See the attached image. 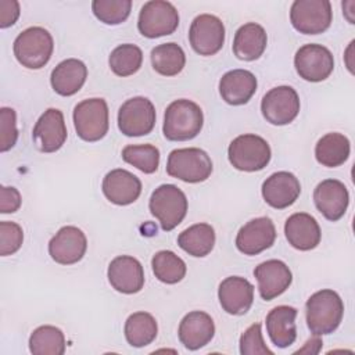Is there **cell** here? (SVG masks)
<instances>
[{
    "label": "cell",
    "mask_w": 355,
    "mask_h": 355,
    "mask_svg": "<svg viewBox=\"0 0 355 355\" xmlns=\"http://www.w3.org/2000/svg\"><path fill=\"white\" fill-rule=\"evenodd\" d=\"M343 315V300L330 288L313 293L305 304L306 324L311 333L315 336L333 333L340 326Z\"/></svg>",
    "instance_id": "cell-1"
},
{
    "label": "cell",
    "mask_w": 355,
    "mask_h": 355,
    "mask_svg": "<svg viewBox=\"0 0 355 355\" xmlns=\"http://www.w3.org/2000/svg\"><path fill=\"white\" fill-rule=\"evenodd\" d=\"M204 115L198 104L180 98L171 103L164 115V136L171 141H186L194 139L202 129Z\"/></svg>",
    "instance_id": "cell-2"
},
{
    "label": "cell",
    "mask_w": 355,
    "mask_h": 355,
    "mask_svg": "<svg viewBox=\"0 0 355 355\" xmlns=\"http://www.w3.org/2000/svg\"><path fill=\"white\" fill-rule=\"evenodd\" d=\"M12 50L17 61L22 67L40 69L51 58L54 50L53 36L42 26H31L15 37Z\"/></svg>",
    "instance_id": "cell-3"
},
{
    "label": "cell",
    "mask_w": 355,
    "mask_h": 355,
    "mask_svg": "<svg viewBox=\"0 0 355 355\" xmlns=\"http://www.w3.org/2000/svg\"><path fill=\"white\" fill-rule=\"evenodd\" d=\"M166 172L186 183H200L211 176L212 161L201 148H176L168 155Z\"/></svg>",
    "instance_id": "cell-4"
},
{
    "label": "cell",
    "mask_w": 355,
    "mask_h": 355,
    "mask_svg": "<svg viewBox=\"0 0 355 355\" xmlns=\"http://www.w3.org/2000/svg\"><path fill=\"white\" fill-rule=\"evenodd\" d=\"M227 157L233 168L243 172H257L269 164L272 151L263 137L247 133L232 140L227 148Z\"/></svg>",
    "instance_id": "cell-5"
},
{
    "label": "cell",
    "mask_w": 355,
    "mask_h": 355,
    "mask_svg": "<svg viewBox=\"0 0 355 355\" xmlns=\"http://www.w3.org/2000/svg\"><path fill=\"white\" fill-rule=\"evenodd\" d=\"M186 194L175 184L158 186L148 201V208L153 216L158 219L162 230L175 229L187 214Z\"/></svg>",
    "instance_id": "cell-6"
},
{
    "label": "cell",
    "mask_w": 355,
    "mask_h": 355,
    "mask_svg": "<svg viewBox=\"0 0 355 355\" xmlns=\"http://www.w3.org/2000/svg\"><path fill=\"white\" fill-rule=\"evenodd\" d=\"M73 125L76 135L85 141L101 140L110 128L108 105L104 98H87L73 108Z\"/></svg>",
    "instance_id": "cell-7"
},
{
    "label": "cell",
    "mask_w": 355,
    "mask_h": 355,
    "mask_svg": "<svg viewBox=\"0 0 355 355\" xmlns=\"http://www.w3.org/2000/svg\"><path fill=\"white\" fill-rule=\"evenodd\" d=\"M179 26V12L175 6L164 0L147 1L137 19L139 32L148 37L155 39L166 35H172Z\"/></svg>",
    "instance_id": "cell-8"
},
{
    "label": "cell",
    "mask_w": 355,
    "mask_h": 355,
    "mask_svg": "<svg viewBox=\"0 0 355 355\" xmlns=\"http://www.w3.org/2000/svg\"><path fill=\"white\" fill-rule=\"evenodd\" d=\"M333 19L329 0H295L290 8V21L304 35H318L329 29Z\"/></svg>",
    "instance_id": "cell-9"
},
{
    "label": "cell",
    "mask_w": 355,
    "mask_h": 355,
    "mask_svg": "<svg viewBox=\"0 0 355 355\" xmlns=\"http://www.w3.org/2000/svg\"><path fill=\"white\" fill-rule=\"evenodd\" d=\"M154 104L141 96L126 100L118 111V128L129 137L148 135L155 125Z\"/></svg>",
    "instance_id": "cell-10"
},
{
    "label": "cell",
    "mask_w": 355,
    "mask_h": 355,
    "mask_svg": "<svg viewBox=\"0 0 355 355\" xmlns=\"http://www.w3.org/2000/svg\"><path fill=\"white\" fill-rule=\"evenodd\" d=\"M294 67L300 78L308 82H322L334 69V58L330 50L322 44H304L294 55Z\"/></svg>",
    "instance_id": "cell-11"
},
{
    "label": "cell",
    "mask_w": 355,
    "mask_h": 355,
    "mask_svg": "<svg viewBox=\"0 0 355 355\" xmlns=\"http://www.w3.org/2000/svg\"><path fill=\"white\" fill-rule=\"evenodd\" d=\"M263 118L277 126L293 122L300 112V97L291 86H277L270 89L261 101Z\"/></svg>",
    "instance_id": "cell-12"
},
{
    "label": "cell",
    "mask_w": 355,
    "mask_h": 355,
    "mask_svg": "<svg viewBox=\"0 0 355 355\" xmlns=\"http://www.w3.org/2000/svg\"><path fill=\"white\" fill-rule=\"evenodd\" d=\"M189 40L200 55H214L225 43V25L212 14L197 15L190 25Z\"/></svg>",
    "instance_id": "cell-13"
},
{
    "label": "cell",
    "mask_w": 355,
    "mask_h": 355,
    "mask_svg": "<svg viewBox=\"0 0 355 355\" xmlns=\"http://www.w3.org/2000/svg\"><path fill=\"white\" fill-rule=\"evenodd\" d=\"M87 248L85 233L76 226L61 227L49 243V254L60 265H73L79 262Z\"/></svg>",
    "instance_id": "cell-14"
},
{
    "label": "cell",
    "mask_w": 355,
    "mask_h": 355,
    "mask_svg": "<svg viewBox=\"0 0 355 355\" xmlns=\"http://www.w3.org/2000/svg\"><path fill=\"white\" fill-rule=\"evenodd\" d=\"M32 139L42 153H55L67 140V126L64 115L57 108L46 110L37 119Z\"/></svg>",
    "instance_id": "cell-15"
},
{
    "label": "cell",
    "mask_w": 355,
    "mask_h": 355,
    "mask_svg": "<svg viewBox=\"0 0 355 355\" xmlns=\"http://www.w3.org/2000/svg\"><path fill=\"white\" fill-rule=\"evenodd\" d=\"M276 227L270 218L259 216L248 220L237 233L236 247L244 255H257L273 245Z\"/></svg>",
    "instance_id": "cell-16"
},
{
    "label": "cell",
    "mask_w": 355,
    "mask_h": 355,
    "mask_svg": "<svg viewBox=\"0 0 355 355\" xmlns=\"http://www.w3.org/2000/svg\"><path fill=\"white\" fill-rule=\"evenodd\" d=\"M313 201L318 211L331 222L341 219L349 204V194L345 184L337 179L322 180L315 191Z\"/></svg>",
    "instance_id": "cell-17"
},
{
    "label": "cell",
    "mask_w": 355,
    "mask_h": 355,
    "mask_svg": "<svg viewBox=\"0 0 355 355\" xmlns=\"http://www.w3.org/2000/svg\"><path fill=\"white\" fill-rule=\"evenodd\" d=\"M254 276L258 282L259 294L265 301L283 294L293 282L291 270L280 259H269L259 263L254 269Z\"/></svg>",
    "instance_id": "cell-18"
},
{
    "label": "cell",
    "mask_w": 355,
    "mask_h": 355,
    "mask_svg": "<svg viewBox=\"0 0 355 355\" xmlns=\"http://www.w3.org/2000/svg\"><path fill=\"white\" fill-rule=\"evenodd\" d=\"M108 282L122 294L139 293L144 286V270L141 263L129 255H119L108 265Z\"/></svg>",
    "instance_id": "cell-19"
},
{
    "label": "cell",
    "mask_w": 355,
    "mask_h": 355,
    "mask_svg": "<svg viewBox=\"0 0 355 355\" xmlns=\"http://www.w3.org/2000/svg\"><path fill=\"white\" fill-rule=\"evenodd\" d=\"M301 193L300 180L287 171L272 173L262 184V197L268 205L284 209L293 205Z\"/></svg>",
    "instance_id": "cell-20"
},
{
    "label": "cell",
    "mask_w": 355,
    "mask_h": 355,
    "mask_svg": "<svg viewBox=\"0 0 355 355\" xmlns=\"http://www.w3.org/2000/svg\"><path fill=\"white\" fill-rule=\"evenodd\" d=\"M103 193L108 201L116 205L135 202L141 193L140 179L126 169H112L103 179Z\"/></svg>",
    "instance_id": "cell-21"
},
{
    "label": "cell",
    "mask_w": 355,
    "mask_h": 355,
    "mask_svg": "<svg viewBox=\"0 0 355 355\" xmlns=\"http://www.w3.org/2000/svg\"><path fill=\"white\" fill-rule=\"evenodd\" d=\"M215 334L212 318L202 311H191L180 320L178 336L180 343L190 351L205 347Z\"/></svg>",
    "instance_id": "cell-22"
},
{
    "label": "cell",
    "mask_w": 355,
    "mask_h": 355,
    "mask_svg": "<svg viewBox=\"0 0 355 355\" xmlns=\"http://www.w3.org/2000/svg\"><path fill=\"white\" fill-rule=\"evenodd\" d=\"M284 234L291 247L300 251H309L319 245L322 232L316 219L306 212H297L287 218Z\"/></svg>",
    "instance_id": "cell-23"
},
{
    "label": "cell",
    "mask_w": 355,
    "mask_h": 355,
    "mask_svg": "<svg viewBox=\"0 0 355 355\" xmlns=\"http://www.w3.org/2000/svg\"><path fill=\"white\" fill-rule=\"evenodd\" d=\"M220 306L230 315H244L254 301V286L244 277L229 276L219 284Z\"/></svg>",
    "instance_id": "cell-24"
},
{
    "label": "cell",
    "mask_w": 355,
    "mask_h": 355,
    "mask_svg": "<svg viewBox=\"0 0 355 355\" xmlns=\"http://www.w3.org/2000/svg\"><path fill=\"white\" fill-rule=\"evenodd\" d=\"M257 78L247 69L226 72L219 80V93L223 101L230 105H243L257 92Z\"/></svg>",
    "instance_id": "cell-25"
},
{
    "label": "cell",
    "mask_w": 355,
    "mask_h": 355,
    "mask_svg": "<svg viewBox=\"0 0 355 355\" xmlns=\"http://www.w3.org/2000/svg\"><path fill=\"white\" fill-rule=\"evenodd\" d=\"M297 309L288 305L275 306L266 315V331L270 341L279 348L290 347L297 338Z\"/></svg>",
    "instance_id": "cell-26"
},
{
    "label": "cell",
    "mask_w": 355,
    "mask_h": 355,
    "mask_svg": "<svg viewBox=\"0 0 355 355\" xmlns=\"http://www.w3.org/2000/svg\"><path fill=\"white\" fill-rule=\"evenodd\" d=\"M86 78L87 68L85 62L78 58H67L51 71L50 82L55 93L68 97L82 89Z\"/></svg>",
    "instance_id": "cell-27"
},
{
    "label": "cell",
    "mask_w": 355,
    "mask_h": 355,
    "mask_svg": "<svg viewBox=\"0 0 355 355\" xmlns=\"http://www.w3.org/2000/svg\"><path fill=\"white\" fill-rule=\"evenodd\" d=\"M268 43V36L265 29L255 22H248L241 25L236 33L233 40V53L239 60L243 61H254L258 60Z\"/></svg>",
    "instance_id": "cell-28"
},
{
    "label": "cell",
    "mask_w": 355,
    "mask_h": 355,
    "mask_svg": "<svg viewBox=\"0 0 355 355\" xmlns=\"http://www.w3.org/2000/svg\"><path fill=\"white\" fill-rule=\"evenodd\" d=\"M349 140L343 133H327L320 137L315 146L316 161L327 168L343 165L349 157Z\"/></svg>",
    "instance_id": "cell-29"
},
{
    "label": "cell",
    "mask_w": 355,
    "mask_h": 355,
    "mask_svg": "<svg viewBox=\"0 0 355 355\" xmlns=\"http://www.w3.org/2000/svg\"><path fill=\"white\" fill-rule=\"evenodd\" d=\"M178 244L191 257H205L215 245V230L208 223H196L178 236Z\"/></svg>",
    "instance_id": "cell-30"
},
{
    "label": "cell",
    "mask_w": 355,
    "mask_h": 355,
    "mask_svg": "<svg viewBox=\"0 0 355 355\" xmlns=\"http://www.w3.org/2000/svg\"><path fill=\"white\" fill-rule=\"evenodd\" d=\"M158 333L155 318L148 312H135L125 322V337L128 344L141 348L151 344Z\"/></svg>",
    "instance_id": "cell-31"
},
{
    "label": "cell",
    "mask_w": 355,
    "mask_h": 355,
    "mask_svg": "<svg viewBox=\"0 0 355 355\" xmlns=\"http://www.w3.org/2000/svg\"><path fill=\"white\" fill-rule=\"evenodd\" d=\"M151 64L155 72L164 76H175L184 68L186 55L183 49L171 42L155 46L151 50Z\"/></svg>",
    "instance_id": "cell-32"
},
{
    "label": "cell",
    "mask_w": 355,
    "mask_h": 355,
    "mask_svg": "<svg viewBox=\"0 0 355 355\" xmlns=\"http://www.w3.org/2000/svg\"><path fill=\"white\" fill-rule=\"evenodd\" d=\"M65 347L64 333L55 326H39L29 337V351L33 355H62Z\"/></svg>",
    "instance_id": "cell-33"
},
{
    "label": "cell",
    "mask_w": 355,
    "mask_h": 355,
    "mask_svg": "<svg viewBox=\"0 0 355 355\" xmlns=\"http://www.w3.org/2000/svg\"><path fill=\"white\" fill-rule=\"evenodd\" d=\"M151 266L155 277L166 284H176L186 276V263L175 252L162 250L153 259Z\"/></svg>",
    "instance_id": "cell-34"
},
{
    "label": "cell",
    "mask_w": 355,
    "mask_h": 355,
    "mask_svg": "<svg viewBox=\"0 0 355 355\" xmlns=\"http://www.w3.org/2000/svg\"><path fill=\"white\" fill-rule=\"evenodd\" d=\"M143 62V51L136 44L125 43L115 47L108 58L111 71L116 76H130L136 73Z\"/></svg>",
    "instance_id": "cell-35"
},
{
    "label": "cell",
    "mask_w": 355,
    "mask_h": 355,
    "mask_svg": "<svg viewBox=\"0 0 355 355\" xmlns=\"http://www.w3.org/2000/svg\"><path fill=\"white\" fill-rule=\"evenodd\" d=\"M122 159L143 173H154L159 165V150L153 144H129L122 150Z\"/></svg>",
    "instance_id": "cell-36"
},
{
    "label": "cell",
    "mask_w": 355,
    "mask_h": 355,
    "mask_svg": "<svg viewBox=\"0 0 355 355\" xmlns=\"http://www.w3.org/2000/svg\"><path fill=\"white\" fill-rule=\"evenodd\" d=\"M93 14L97 19L107 25H118L128 19L132 1L130 0H94L92 3Z\"/></svg>",
    "instance_id": "cell-37"
},
{
    "label": "cell",
    "mask_w": 355,
    "mask_h": 355,
    "mask_svg": "<svg viewBox=\"0 0 355 355\" xmlns=\"http://www.w3.org/2000/svg\"><path fill=\"white\" fill-rule=\"evenodd\" d=\"M18 139L17 114L12 108H0V151L6 153L11 150Z\"/></svg>",
    "instance_id": "cell-38"
},
{
    "label": "cell",
    "mask_w": 355,
    "mask_h": 355,
    "mask_svg": "<svg viewBox=\"0 0 355 355\" xmlns=\"http://www.w3.org/2000/svg\"><path fill=\"white\" fill-rule=\"evenodd\" d=\"M24 241L22 227L15 222H0V255L7 257L17 252Z\"/></svg>",
    "instance_id": "cell-39"
},
{
    "label": "cell",
    "mask_w": 355,
    "mask_h": 355,
    "mask_svg": "<svg viewBox=\"0 0 355 355\" xmlns=\"http://www.w3.org/2000/svg\"><path fill=\"white\" fill-rule=\"evenodd\" d=\"M240 352L243 355H273V352L266 347L262 331L261 323L251 324L240 337Z\"/></svg>",
    "instance_id": "cell-40"
},
{
    "label": "cell",
    "mask_w": 355,
    "mask_h": 355,
    "mask_svg": "<svg viewBox=\"0 0 355 355\" xmlns=\"http://www.w3.org/2000/svg\"><path fill=\"white\" fill-rule=\"evenodd\" d=\"M22 202L21 194L15 187L1 186L0 187V212L12 214L19 209Z\"/></svg>",
    "instance_id": "cell-41"
},
{
    "label": "cell",
    "mask_w": 355,
    "mask_h": 355,
    "mask_svg": "<svg viewBox=\"0 0 355 355\" xmlns=\"http://www.w3.org/2000/svg\"><path fill=\"white\" fill-rule=\"evenodd\" d=\"M19 17V3L17 0H0V28H8Z\"/></svg>",
    "instance_id": "cell-42"
},
{
    "label": "cell",
    "mask_w": 355,
    "mask_h": 355,
    "mask_svg": "<svg viewBox=\"0 0 355 355\" xmlns=\"http://www.w3.org/2000/svg\"><path fill=\"white\" fill-rule=\"evenodd\" d=\"M322 344H323L322 340H320L318 336L313 334V337L309 338V340L305 343V347L301 348V349H298L297 354H304V352H306V354H318L319 349H320V347H322Z\"/></svg>",
    "instance_id": "cell-43"
}]
</instances>
